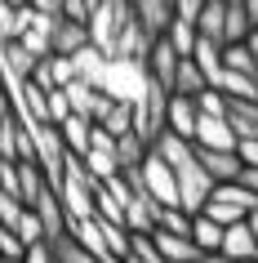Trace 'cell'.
<instances>
[{"label": "cell", "instance_id": "obj_18", "mask_svg": "<svg viewBox=\"0 0 258 263\" xmlns=\"http://www.w3.org/2000/svg\"><path fill=\"white\" fill-rule=\"evenodd\" d=\"M223 18H227V0H205L201 5V23H196V36L209 45H223Z\"/></svg>", "mask_w": 258, "mask_h": 263}, {"label": "cell", "instance_id": "obj_31", "mask_svg": "<svg viewBox=\"0 0 258 263\" xmlns=\"http://www.w3.org/2000/svg\"><path fill=\"white\" fill-rule=\"evenodd\" d=\"M23 254H27V246H23L14 232H5V228H0V259L14 263V259H23Z\"/></svg>", "mask_w": 258, "mask_h": 263}, {"label": "cell", "instance_id": "obj_35", "mask_svg": "<svg viewBox=\"0 0 258 263\" xmlns=\"http://www.w3.org/2000/svg\"><path fill=\"white\" fill-rule=\"evenodd\" d=\"M236 183H241L249 196H258V170H241V179H236Z\"/></svg>", "mask_w": 258, "mask_h": 263}, {"label": "cell", "instance_id": "obj_36", "mask_svg": "<svg viewBox=\"0 0 258 263\" xmlns=\"http://www.w3.org/2000/svg\"><path fill=\"white\" fill-rule=\"evenodd\" d=\"M9 121H14V103H9V94L0 89V129H5Z\"/></svg>", "mask_w": 258, "mask_h": 263}, {"label": "cell", "instance_id": "obj_5", "mask_svg": "<svg viewBox=\"0 0 258 263\" xmlns=\"http://www.w3.org/2000/svg\"><path fill=\"white\" fill-rule=\"evenodd\" d=\"M138 183H143V192H147L161 210H178V179L156 152H147V161L138 170Z\"/></svg>", "mask_w": 258, "mask_h": 263}, {"label": "cell", "instance_id": "obj_26", "mask_svg": "<svg viewBox=\"0 0 258 263\" xmlns=\"http://www.w3.org/2000/svg\"><path fill=\"white\" fill-rule=\"evenodd\" d=\"M156 232H165V236H191V214H183V210H161V214H156Z\"/></svg>", "mask_w": 258, "mask_h": 263}, {"label": "cell", "instance_id": "obj_29", "mask_svg": "<svg viewBox=\"0 0 258 263\" xmlns=\"http://www.w3.org/2000/svg\"><path fill=\"white\" fill-rule=\"evenodd\" d=\"M196 111H201V116H227V98L218 94V89H205V94L196 98Z\"/></svg>", "mask_w": 258, "mask_h": 263}, {"label": "cell", "instance_id": "obj_23", "mask_svg": "<svg viewBox=\"0 0 258 263\" xmlns=\"http://www.w3.org/2000/svg\"><path fill=\"white\" fill-rule=\"evenodd\" d=\"M98 129H103V134H111V139H125V134L134 129V107H121V103H111V111L98 121Z\"/></svg>", "mask_w": 258, "mask_h": 263}, {"label": "cell", "instance_id": "obj_19", "mask_svg": "<svg viewBox=\"0 0 258 263\" xmlns=\"http://www.w3.org/2000/svg\"><path fill=\"white\" fill-rule=\"evenodd\" d=\"M249 41V14L245 0H227V18H223V49L227 45H245Z\"/></svg>", "mask_w": 258, "mask_h": 263}, {"label": "cell", "instance_id": "obj_22", "mask_svg": "<svg viewBox=\"0 0 258 263\" xmlns=\"http://www.w3.org/2000/svg\"><path fill=\"white\" fill-rule=\"evenodd\" d=\"M223 71H236V76L258 81V63H254V54H249L245 45H227V49H223Z\"/></svg>", "mask_w": 258, "mask_h": 263}, {"label": "cell", "instance_id": "obj_30", "mask_svg": "<svg viewBox=\"0 0 258 263\" xmlns=\"http://www.w3.org/2000/svg\"><path fill=\"white\" fill-rule=\"evenodd\" d=\"M63 23L89 27V0H63Z\"/></svg>", "mask_w": 258, "mask_h": 263}, {"label": "cell", "instance_id": "obj_38", "mask_svg": "<svg viewBox=\"0 0 258 263\" xmlns=\"http://www.w3.org/2000/svg\"><path fill=\"white\" fill-rule=\"evenodd\" d=\"M245 49L254 54V63H258V31H249V41H245Z\"/></svg>", "mask_w": 258, "mask_h": 263}, {"label": "cell", "instance_id": "obj_13", "mask_svg": "<svg viewBox=\"0 0 258 263\" xmlns=\"http://www.w3.org/2000/svg\"><path fill=\"white\" fill-rule=\"evenodd\" d=\"M227 125L236 143H258V103H227Z\"/></svg>", "mask_w": 258, "mask_h": 263}, {"label": "cell", "instance_id": "obj_6", "mask_svg": "<svg viewBox=\"0 0 258 263\" xmlns=\"http://www.w3.org/2000/svg\"><path fill=\"white\" fill-rule=\"evenodd\" d=\"M129 9H134V23L143 27L151 45L165 41V31L174 23V0H129Z\"/></svg>", "mask_w": 258, "mask_h": 263}, {"label": "cell", "instance_id": "obj_9", "mask_svg": "<svg viewBox=\"0 0 258 263\" xmlns=\"http://www.w3.org/2000/svg\"><path fill=\"white\" fill-rule=\"evenodd\" d=\"M31 214L41 219V232H45V246H54V241H63V236L71 232L67 214H63V201H58V192H45L36 205H31Z\"/></svg>", "mask_w": 258, "mask_h": 263}, {"label": "cell", "instance_id": "obj_2", "mask_svg": "<svg viewBox=\"0 0 258 263\" xmlns=\"http://www.w3.org/2000/svg\"><path fill=\"white\" fill-rule=\"evenodd\" d=\"M125 18H129V5L125 0H89V45L103 58H111Z\"/></svg>", "mask_w": 258, "mask_h": 263}, {"label": "cell", "instance_id": "obj_34", "mask_svg": "<svg viewBox=\"0 0 258 263\" xmlns=\"http://www.w3.org/2000/svg\"><path fill=\"white\" fill-rule=\"evenodd\" d=\"M23 263H54V250H49V246L41 241V246H31L27 254H23Z\"/></svg>", "mask_w": 258, "mask_h": 263}, {"label": "cell", "instance_id": "obj_42", "mask_svg": "<svg viewBox=\"0 0 258 263\" xmlns=\"http://www.w3.org/2000/svg\"><path fill=\"white\" fill-rule=\"evenodd\" d=\"M254 263H258V259H254Z\"/></svg>", "mask_w": 258, "mask_h": 263}, {"label": "cell", "instance_id": "obj_11", "mask_svg": "<svg viewBox=\"0 0 258 263\" xmlns=\"http://www.w3.org/2000/svg\"><path fill=\"white\" fill-rule=\"evenodd\" d=\"M218 254H223L227 263H254L258 259V241H254V232H249L245 223H231V228H223Z\"/></svg>", "mask_w": 258, "mask_h": 263}, {"label": "cell", "instance_id": "obj_25", "mask_svg": "<svg viewBox=\"0 0 258 263\" xmlns=\"http://www.w3.org/2000/svg\"><path fill=\"white\" fill-rule=\"evenodd\" d=\"M165 41L174 45L183 58H191V49H196V27H191V23H183V18H174V23H169V31H165Z\"/></svg>", "mask_w": 258, "mask_h": 263}, {"label": "cell", "instance_id": "obj_39", "mask_svg": "<svg viewBox=\"0 0 258 263\" xmlns=\"http://www.w3.org/2000/svg\"><path fill=\"white\" fill-rule=\"evenodd\" d=\"M245 228H249V232H254V241H258V210L249 214V219H245Z\"/></svg>", "mask_w": 258, "mask_h": 263}, {"label": "cell", "instance_id": "obj_12", "mask_svg": "<svg viewBox=\"0 0 258 263\" xmlns=\"http://www.w3.org/2000/svg\"><path fill=\"white\" fill-rule=\"evenodd\" d=\"M196 121H201V111L191 98H169V111H165V125H169V134L183 143L196 139Z\"/></svg>", "mask_w": 258, "mask_h": 263}, {"label": "cell", "instance_id": "obj_27", "mask_svg": "<svg viewBox=\"0 0 258 263\" xmlns=\"http://www.w3.org/2000/svg\"><path fill=\"white\" fill-rule=\"evenodd\" d=\"M23 219H27V205H23V201H14V196H5V192H0V228L18 236Z\"/></svg>", "mask_w": 258, "mask_h": 263}, {"label": "cell", "instance_id": "obj_16", "mask_svg": "<svg viewBox=\"0 0 258 263\" xmlns=\"http://www.w3.org/2000/svg\"><path fill=\"white\" fill-rule=\"evenodd\" d=\"M151 246L165 263H196L201 250L191 246V236H165V232H151Z\"/></svg>", "mask_w": 258, "mask_h": 263}, {"label": "cell", "instance_id": "obj_15", "mask_svg": "<svg viewBox=\"0 0 258 263\" xmlns=\"http://www.w3.org/2000/svg\"><path fill=\"white\" fill-rule=\"evenodd\" d=\"M191 63L201 67L205 85H209V89H218V81H223V45H209V41H201V36H196V49H191Z\"/></svg>", "mask_w": 258, "mask_h": 263}, {"label": "cell", "instance_id": "obj_24", "mask_svg": "<svg viewBox=\"0 0 258 263\" xmlns=\"http://www.w3.org/2000/svg\"><path fill=\"white\" fill-rule=\"evenodd\" d=\"M49 250H54V263H98V259H94V254H89V250H85L71 232L63 236V241H54Z\"/></svg>", "mask_w": 258, "mask_h": 263}, {"label": "cell", "instance_id": "obj_17", "mask_svg": "<svg viewBox=\"0 0 258 263\" xmlns=\"http://www.w3.org/2000/svg\"><path fill=\"white\" fill-rule=\"evenodd\" d=\"M81 49H89V27L58 23V27H54V58H76Z\"/></svg>", "mask_w": 258, "mask_h": 263}, {"label": "cell", "instance_id": "obj_21", "mask_svg": "<svg viewBox=\"0 0 258 263\" xmlns=\"http://www.w3.org/2000/svg\"><path fill=\"white\" fill-rule=\"evenodd\" d=\"M103 67H107V58L98 54L94 45H89V49H81V54L71 58V71H76V81L94 85V89H98V76H103Z\"/></svg>", "mask_w": 258, "mask_h": 263}, {"label": "cell", "instance_id": "obj_14", "mask_svg": "<svg viewBox=\"0 0 258 263\" xmlns=\"http://www.w3.org/2000/svg\"><path fill=\"white\" fill-rule=\"evenodd\" d=\"M58 129V139H63V147H67V156H89V134H94V125L81 121V116H67L63 125H54Z\"/></svg>", "mask_w": 258, "mask_h": 263}, {"label": "cell", "instance_id": "obj_33", "mask_svg": "<svg viewBox=\"0 0 258 263\" xmlns=\"http://www.w3.org/2000/svg\"><path fill=\"white\" fill-rule=\"evenodd\" d=\"M236 156L245 170H258V143H236Z\"/></svg>", "mask_w": 258, "mask_h": 263}, {"label": "cell", "instance_id": "obj_40", "mask_svg": "<svg viewBox=\"0 0 258 263\" xmlns=\"http://www.w3.org/2000/svg\"><path fill=\"white\" fill-rule=\"evenodd\" d=\"M196 263H227V259H223V254H201Z\"/></svg>", "mask_w": 258, "mask_h": 263}, {"label": "cell", "instance_id": "obj_37", "mask_svg": "<svg viewBox=\"0 0 258 263\" xmlns=\"http://www.w3.org/2000/svg\"><path fill=\"white\" fill-rule=\"evenodd\" d=\"M245 14H249V31H258V0H245Z\"/></svg>", "mask_w": 258, "mask_h": 263}, {"label": "cell", "instance_id": "obj_3", "mask_svg": "<svg viewBox=\"0 0 258 263\" xmlns=\"http://www.w3.org/2000/svg\"><path fill=\"white\" fill-rule=\"evenodd\" d=\"M254 210H258V196H249L241 183H223V187H214V196L205 201L201 214L214 219L218 228H231V223H245Z\"/></svg>", "mask_w": 258, "mask_h": 263}, {"label": "cell", "instance_id": "obj_1", "mask_svg": "<svg viewBox=\"0 0 258 263\" xmlns=\"http://www.w3.org/2000/svg\"><path fill=\"white\" fill-rule=\"evenodd\" d=\"M147 63H121V58H107V67L98 76V94H107L111 103L121 107H138L143 94H147Z\"/></svg>", "mask_w": 258, "mask_h": 263}, {"label": "cell", "instance_id": "obj_10", "mask_svg": "<svg viewBox=\"0 0 258 263\" xmlns=\"http://www.w3.org/2000/svg\"><path fill=\"white\" fill-rule=\"evenodd\" d=\"M191 152H196V165H201L205 174L214 179V187H223V183H236V179H241V170H245L236 152H205V147H191Z\"/></svg>", "mask_w": 258, "mask_h": 263}, {"label": "cell", "instance_id": "obj_8", "mask_svg": "<svg viewBox=\"0 0 258 263\" xmlns=\"http://www.w3.org/2000/svg\"><path fill=\"white\" fill-rule=\"evenodd\" d=\"M191 147H205V152H236V134H231L227 116H201Z\"/></svg>", "mask_w": 258, "mask_h": 263}, {"label": "cell", "instance_id": "obj_28", "mask_svg": "<svg viewBox=\"0 0 258 263\" xmlns=\"http://www.w3.org/2000/svg\"><path fill=\"white\" fill-rule=\"evenodd\" d=\"M0 192L18 201V192H23V174H18V161H0Z\"/></svg>", "mask_w": 258, "mask_h": 263}, {"label": "cell", "instance_id": "obj_7", "mask_svg": "<svg viewBox=\"0 0 258 263\" xmlns=\"http://www.w3.org/2000/svg\"><path fill=\"white\" fill-rule=\"evenodd\" d=\"M178 63H183V54H178L169 41H156L147 49V81L161 85L165 94H174V76H178Z\"/></svg>", "mask_w": 258, "mask_h": 263}, {"label": "cell", "instance_id": "obj_32", "mask_svg": "<svg viewBox=\"0 0 258 263\" xmlns=\"http://www.w3.org/2000/svg\"><path fill=\"white\" fill-rule=\"evenodd\" d=\"M31 9L49 23H63V0H31Z\"/></svg>", "mask_w": 258, "mask_h": 263}, {"label": "cell", "instance_id": "obj_41", "mask_svg": "<svg viewBox=\"0 0 258 263\" xmlns=\"http://www.w3.org/2000/svg\"><path fill=\"white\" fill-rule=\"evenodd\" d=\"M0 263H5V259H0ZM14 263H23V259H14Z\"/></svg>", "mask_w": 258, "mask_h": 263}, {"label": "cell", "instance_id": "obj_20", "mask_svg": "<svg viewBox=\"0 0 258 263\" xmlns=\"http://www.w3.org/2000/svg\"><path fill=\"white\" fill-rule=\"evenodd\" d=\"M191 246L201 250V254H218L223 246V228L214 219H205V214H191Z\"/></svg>", "mask_w": 258, "mask_h": 263}, {"label": "cell", "instance_id": "obj_4", "mask_svg": "<svg viewBox=\"0 0 258 263\" xmlns=\"http://www.w3.org/2000/svg\"><path fill=\"white\" fill-rule=\"evenodd\" d=\"M174 179H178V210H183V214H201L205 201L214 196V179L196 165V152H191V161H183V165L174 170Z\"/></svg>", "mask_w": 258, "mask_h": 263}]
</instances>
